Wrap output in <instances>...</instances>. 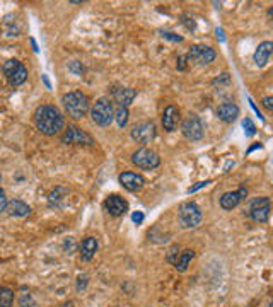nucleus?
I'll return each instance as SVG.
<instances>
[{"instance_id":"obj_1","label":"nucleus","mask_w":273,"mask_h":307,"mask_svg":"<svg viewBox=\"0 0 273 307\" xmlns=\"http://www.w3.org/2000/svg\"><path fill=\"white\" fill-rule=\"evenodd\" d=\"M34 125L43 135L55 137L65 128V118L57 106L41 104L34 111Z\"/></svg>"},{"instance_id":"obj_2","label":"nucleus","mask_w":273,"mask_h":307,"mask_svg":"<svg viewBox=\"0 0 273 307\" xmlns=\"http://www.w3.org/2000/svg\"><path fill=\"white\" fill-rule=\"evenodd\" d=\"M62 104L65 113L74 120H80L90 111V101L82 91H70L67 94H63Z\"/></svg>"},{"instance_id":"obj_3","label":"nucleus","mask_w":273,"mask_h":307,"mask_svg":"<svg viewBox=\"0 0 273 307\" xmlns=\"http://www.w3.org/2000/svg\"><path fill=\"white\" fill-rule=\"evenodd\" d=\"M90 118L98 126H109L111 121L115 120V109L113 102L106 97H101L90 106Z\"/></svg>"},{"instance_id":"obj_4","label":"nucleus","mask_w":273,"mask_h":307,"mask_svg":"<svg viewBox=\"0 0 273 307\" xmlns=\"http://www.w3.org/2000/svg\"><path fill=\"white\" fill-rule=\"evenodd\" d=\"M270 210H271L270 200L266 196H258L247 202L244 215L251 220H255V222H266L268 217H270Z\"/></svg>"},{"instance_id":"obj_5","label":"nucleus","mask_w":273,"mask_h":307,"mask_svg":"<svg viewBox=\"0 0 273 307\" xmlns=\"http://www.w3.org/2000/svg\"><path fill=\"white\" fill-rule=\"evenodd\" d=\"M178 218L183 229H193L196 225H200L203 215H201V210L195 202H186L179 207Z\"/></svg>"},{"instance_id":"obj_6","label":"nucleus","mask_w":273,"mask_h":307,"mask_svg":"<svg viewBox=\"0 0 273 307\" xmlns=\"http://www.w3.org/2000/svg\"><path fill=\"white\" fill-rule=\"evenodd\" d=\"M2 70H4V74H6V77H7L9 84H11L12 87L22 85L24 82H26V79H28V69L16 58L7 60L6 63H4Z\"/></svg>"},{"instance_id":"obj_7","label":"nucleus","mask_w":273,"mask_h":307,"mask_svg":"<svg viewBox=\"0 0 273 307\" xmlns=\"http://www.w3.org/2000/svg\"><path fill=\"white\" fill-rule=\"evenodd\" d=\"M62 143H67V145H94L96 142L82 128L75 125H69V128H65L62 135Z\"/></svg>"},{"instance_id":"obj_8","label":"nucleus","mask_w":273,"mask_h":307,"mask_svg":"<svg viewBox=\"0 0 273 307\" xmlns=\"http://www.w3.org/2000/svg\"><path fill=\"white\" fill-rule=\"evenodd\" d=\"M131 162L140 169L152 171V169L159 167L161 157L154 150H150V148H139V150L133 152V156H131Z\"/></svg>"},{"instance_id":"obj_9","label":"nucleus","mask_w":273,"mask_h":307,"mask_svg":"<svg viewBox=\"0 0 273 307\" xmlns=\"http://www.w3.org/2000/svg\"><path fill=\"white\" fill-rule=\"evenodd\" d=\"M215 50L210 48V46H205V45H193L188 51V55H186V60L193 61L196 65H209L212 61L215 60Z\"/></svg>"},{"instance_id":"obj_10","label":"nucleus","mask_w":273,"mask_h":307,"mask_svg":"<svg viewBox=\"0 0 273 307\" xmlns=\"http://www.w3.org/2000/svg\"><path fill=\"white\" fill-rule=\"evenodd\" d=\"M181 131H183V135L188 138V140L196 142V140H201V138H203L205 125H203V121L200 120V116L190 115L183 121V125H181Z\"/></svg>"},{"instance_id":"obj_11","label":"nucleus","mask_w":273,"mask_h":307,"mask_svg":"<svg viewBox=\"0 0 273 307\" xmlns=\"http://www.w3.org/2000/svg\"><path fill=\"white\" fill-rule=\"evenodd\" d=\"M130 135L135 142L139 143H149L152 142L155 135H157V128H155L154 121H140L131 126Z\"/></svg>"},{"instance_id":"obj_12","label":"nucleus","mask_w":273,"mask_h":307,"mask_svg":"<svg viewBox=\"0 0 273 307\" xmlns=\"http://www.w3.org/2000/svg\"><path fill=\"white\" fill-rule=\"evenodd\" d=\"M118 179H120L121 186H123L125 189H128V191H131V193L140 191V189L145 186V178L139 172H131V171L121 172Z\"/></svg>"},{"instance_id":"obj_13","label":"nucleus","mask_w":273,"mask_h":307,"mask_svg":"<svg viewBox=\"0 0 273 307\" xmlns=\"http://www.w3.org/2000/svg\"><path fill=\"white\" fill-rule=\"evenodd\" d=\"M104 210L111 217H121L128 210V202L125 198H121L120 194H109L104 200Z\"/></svg>"},{"instance_id":"obj_14","label":"nucleus","mask_w":273,"mask_h":307,"mask_svg":"<svg viewBox=\"0 0 273 307\" xmlns=\"http://www.w3.org/2000/svg\"><path fill=\"white\" fill-rule=\"evenodd\" d=\"M247 196V188L241 186L237 191H227L220 196V207L224 210H232Z\"/></svg>"},{"instance_id":"obj_15","label":"nucleus","mask_w":273,"mask_h":307,"mask_svg":"<svg viewBox=\"0 0 273 307\" xmlns=\"http://www.w3.org/2000/svg\"><path fill=\"white\" fill-rule=\"evenodd\" d=\"M136 96V91L131 89V87H116L113 89V99L118 102V106L121 107H128L131 102H133Z\"/></svg>"},{"instance_id":"obj_16","label":"nucleus","mask_w":273,"mask_h":307,"mask_svg":"<svg viewBox=\"0 0 273 307\" xmlns=\"http://www.w3.org/2000/svg\"><path fill=\"white\" fill-rule=\"evenodd\" d=\"M273 55V41H263V43L258 46L255 55H253V60H255L256 67H265L268 58Z\"/></svg>"},{"instance_id":"obj_17","label":"nucleus","mask_w":273,"mask_h":307,"mask_svg":"<svg viewBox=\"0 0 273 307\" xmlns=\"http://www.w3.org/2000/svg\"><path fill=\"white\" fill-rule=\"evenodd\" d=\"M179 123V109L176 106H168L163 113V126L166 131H174Z\"/></svg>"},{"instance_id":"obj_18","label":"nucleus","mask_w":273,"mask_h":307,"mask_svg":"<svg viewBox=\"0 0 273 307\" xmlns=\"http://www.w3.org/2000/svg\"><path fill=\"white\" fill-rule=\"evenodd\" d=\"M217 116H219L222 121L232 123L239 116V106L234 104V102H222V104L217 107Z\"/></svg>"},{"instance_id":"obj_19","label":"nucleus","mask_w":273,"mask_h":307,"mask_svg":"<svg viewBox=\"0 0 273 307\" xmlns=\"http://www.w3.org/2000/svg\"><path fill=\"white\" fill-rule=\"evenodd\" d=\"M98 248H99V240L89 235L85 237L82 243H80V258L82 261H90L94 258V254L98 253Z\"/></svg>"},{"instance_id":"obj_20","label":"nucleus","mask_w":273,"mask_h":307,"mask_svg":"<svg viewBox=\"0 0 273 307\" xmlns=\"http://www.w3.org/2000/svg\"><path fill=\"white\" fill-rule=\"evenodd\" d=\"M7 212L12 217H26V215L31 213V207L28 203H24L22 200H12V202H9Z\"/></svg>"},{"instance_id":"obj_21","label":"nucleus","mask_w":273,"mask_h":307,"mask_svg":"<svg viewBox=\"0 0 273 307\" xmlns=\"http://www.w3.org/2000/svg\"><path fill=\"white\" fill-rule=\"evenodd\" d=\"M193 258H195V251H191V249L183 251V253L179 254L178 261H176V263H174V268L178 270L179 273H183V271L188 270V266H190L191 259H193Z\"/></svg>"},{"instance_id":"obj_22","label":"nucleus","mask_w":273,"mask_h":307,"mask_svg":"<svg viewBox=\"0 0 273 307\" xmlns=\"http://www.w3.org/2000/svg\"><path fill=\"white\" fill-rule=\"evenodd\" d=\"M14 290L9 287H0V307H12Z\"/></svg>"},{"instance_id":"obj_23","label":"nucleus","mask_w":273,"mask_h":307,"mask_svg":"<svg viewBox=\"0 0 273 307\" xmlns=\"http://www.w3.org/2000/svg\"><path fill=\"white\" fill-rule=\"evenodd\" d=\"M128 116H130L128 107H121V106H118V107L115 109V120H116V123H118L120 128L126 126V123H128Z\"/></svg>"},{"instance_id":"obj_24","label":"nucleus","mask_w":273,"mask_h":307,"mask_svg":"<svg viewBox=\"0 0 273 307\" xmlns=\"http://www.w3.org/2000/svg\"><path fill=\"white\" fill-rule=\"evenodd\" d=\"M63 191H65V188L58 186V188H55L52 193H50V196H48L50 207H60V202L63 200V196H60V193H63Z\"/></svg>"},{"instance_id":"obj_25","label":"nucleus","mask_w":273,"mask_h":307,"mask_svg":"<svg viewBox=\"0 0 273 307\" xmlns=\"http://www.w3.org/2000/svg\"><path fill=\"white\" fill-rule=\"evenodd\" d=\"M19 305H21V307H31V305H34L33 297H31V294H29V292H26V289H22L21 295H19Z\"/></svg>"},{"instance_id":"obj_26","label":"nucleus","mask_w":273,"mask_h":307,"mask_svg":"<svg viewBox=\"0 0 273 307\" xmlns=\"http://www.w3.org/2000/svg\"><path fill=\"white\" fill-rule=\"evenodd\" d=\"M242 128H244V131H246V135L247 137H253L256 133V126H255V123H253L249 118H244L242 120Z\"/></svg>"},{"instance_id":"obj_27","label":"nucleus","mask_w":273,"mask_h":307,"mask_svg":"<svg viewBox=\"0 0 273 307\" xmlns=\"http://www.w3.org/2000/svg\"><path fill=\"white\" fill-rule=\"evenodd\" d=\"M179 246H173V248H171L169 251H168V261H169V263H176V261H178V258H179Z\"/></svg>"},{"instance_id":"obj_28","label":"nucleus","mask_w":273,"mask_h":307,"mask_svg":"<svg viewBox=\"0 0 273 307\" xmlns=\"http://www.w3.org/2000/svg\"><path fill=\"white\" fill-rule=\"evenodd\" d=\"M7 207H9L7 194H6V191H4L2 188H0V213H2V212H6Z\"/></svg>"},{"instance_id":"obj_29","label":"nucleus","mask_w":273,"mask_h":307,"mask_svg":"<svg viewBox=\"0 0 273 307\" xmlns=\"http://www.w3.org/2000/svg\"><path fill=\"white\" fill-rule=\"evenodd\" d=\"M163 36H164L166 39H169V41H174V43H181V41H183V38H181V36L174 34V33H163Z\"/></svg>"},{"instance_id":"obj_30","label":"nucleus","mask_w":273,"mask_h":307,"mask_svg":"<svg viewBox=\"0 0 273 307\" xmlns=\"http://www.w3.org/2000/svg\"><path fill=\"white\" fill-rule=\"evenodd\" d=\"M263 106H265L268 111H271V113H273V96L263 97Z\"/></svg>"},{"instance_id":"obj_31","label":"nucleus","mask_w":273,"mask_h":307,"mask_svg":"<svg viewBox=\"0 0 273 307\" xmlns=\"http://www.w3.org/2000/svg\"><path fill=\"white\" fill-rule=\"evenodd\" d=\"M212 181L209 179V181H200V183H196L195 186H191L190 189H188V193H195L196 189H200V188H203V186H207V184H210Z\"/></svg>"},{"instance_id":"obj_32","label":"nucleus","mask_w":273,"mask_h":307,"mask_svg":"<svg viewBox=\"0 0 273 307\" xmlns=\"http://www.w3.org/2000/svg\"><path fill=\"white\" fill-rule=\"evenodd\" d=\"M131 220H133L136 225H140L144 222V213L142 212H135L133 215H131Z\"/></svg>"},{"instance_id":"obj_33","label":"nucleus","mask_w":273,"mask_h":307,"mask_svg":"<svg viewBox=\"0 0 273 307\" xmlns=\"http://www.w3.org/2000/svg\"><path fill=\"white\" fill-rule=\"evenodd\" d=\"M186 61H188V60H186V55L179 56V58H178V69L179 70H186Z\"/></svg>"},{"instance_id":"obj_34","label":"nucleus","mask_w":273,"mask_h":307,"mask_svg":"<svg viewBox=\"0 0 273 307\" xmlns=\"http://www.w3.org/2000/svg\"><path fill=\"white\" fill-rule=\"evenodd\" d=\"M70 70L77 72V74H82V69H80V67H79L77 61H72V63H70Z\"/></svg>"},{"instance_id":"obj_35","label":"nucleus","mask_w":273,"mask_h":307,"mask_svg":"<svg viewBox=\"0 0 273 307\" xmlns=\"http://www.w3.org/2000/svg\"><path fill=\"white\" fill-rule=\"evenodd\" d=\"M217 38H220V41H224V31L217 29Z\"/></svg>"},{"instance_id":"obj_36","label":"nucleus","mask_w":273,"mask_h":307,"mask_svg":"<svg viewBox=\"0 0 273 307\" xmlns=\"http://www.w3.org/2000/svg\"><path fill=\"white\" fill-rule=\"evenodd\" d=\"M256 148H261V143H256V145L249 147V150H247V154H251L253 150H256Z\"/></svg>"},{"instance_id":"obj_37","label":"nucleus","mask_w":273,"mask_h":307,"mask_svg":"<svg viewBox=\"0 0 273 307\" xmlns=\"http://www.w3.org/2000/svg\"><path fill=\"white\" fill-rule=\"evenodd\" d=\"M43 80H44V84H47V87H50V80L47 75H43Z\"/></svg>"},{"instance_id":"obj_38","label":"nucleus","mask_w":273,"mask_h":307,"mask_svg":"<svg viewBox=\"0 0 273 307\" xmlns=\"http://www.w3.org/2000/svg\"><path fill=\"white\" fill-rule=\"evenodd\" d=\"M268 15H270V17L273 19V5H271V7H270V9H268Z\"/></svg>"},{"instance_id":"obj_39","label":"nucleus","mask_w":273,"mask_h":307,"mask_svg":"<svg viewBox=\"0 0 273 307\" xmlns=\"http://www.w3.org/2000/svg\"><path fill=\"white\" fill-rule=\"evenodd\" d=\"M31 45H33V48H34V51H38V46H36V41H34V39H31Z\"/></svg>"}]
</instances>
